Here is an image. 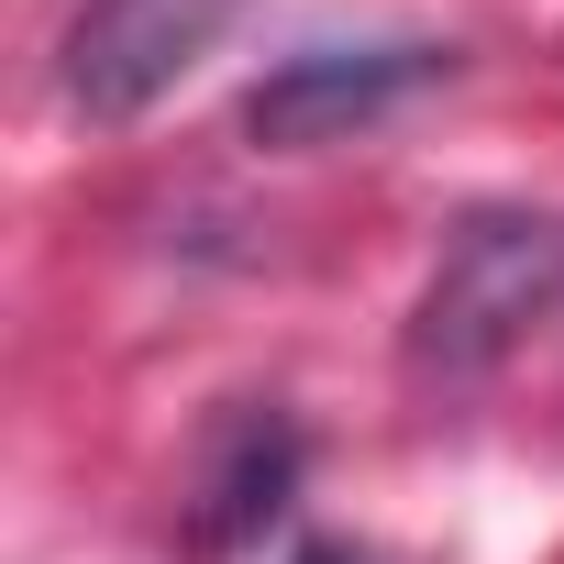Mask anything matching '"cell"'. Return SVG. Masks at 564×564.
Instances as JSON below:
<instances>
[{
  "label": "cell",
  "mask_w": 564,
  "mask_h": 564,
  "mask_svg": "<svg viewBox=\"0 0 564 564\" xmlns=\"http://www.w3.org/2000/svg\"><path fill=\"white\" fill-rule=\"evenodd\" d=\"M531 355H564V221L476 210V221H454L432 289L410 311V377H421V399H487Z\"/></svg>",
  "instance_id": "1"
},
{
  "label": "cell",
  "mask_w": 564,
  "mask_h": 564,
  "mask_svg": "<svg viewBox=\"0 0 564 564\" xmlns=\"http://www.w3.org/2000/svg\"><path fill=\"white\" fill-rule=\"evenodd\" d=\"M289 487H300V432L276 421V399H265V410L243 399V410L199 443V476H188V542H199V553L254 542L276 509H289Z\"/></svg>",
  "instance_id": "4"
},
{
  "label": "cell",
  "mask_w": 564,
  "mask_h": 564,
  "mask_svg": "<svg viewBox=\"0 0 564 564\" xmlns=\"http://www.w3.org/2000/svg\"><path fill=\"white\" fill-rule=\"evenodd\" d=\"M289 564H366V553H355V542H300Z\"/></svg>",
  "instance_id": "5"
},
{
  "label": "cell",
  "mask_w": 564,
  "mask_h": 564,
  "mask_svg": "<svg viewBox=\"0 0 564 564\" xmlns=\"http://www.w3.org/2000/svg\"><path fill=\"white\" fill-rule=\"evenodd\" d=\"M443 78H454V45H421V34H399V45H311V56L265 67L243 89V133L265 155H322L344 133H377L388 111H410Z\"/></svg>",
  "instance_id": "3"
},
{
  "label": "cell",
  "mask_w": 564,
  "mask_h": 564,
  "mask_svg": "<svg viewBox=\"0 0 564 564\" xmlns=\"http://www.w3.org/2000/svg\"><path fill=\"white\" fill-rule=\"evenodd\" d=\"M243 0H78L67 12V45H56V89L78 122L122 133L144 122L155 100H177V78L210 67V45L232 34Z\"/></svg>",
  "instance_id": "2"
}]
</instances>
